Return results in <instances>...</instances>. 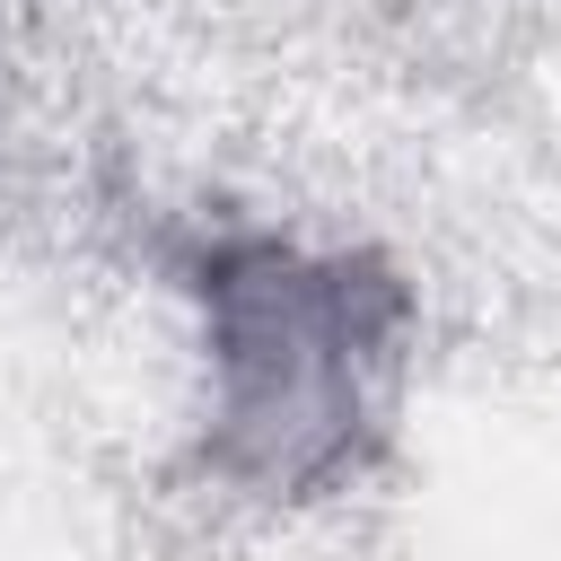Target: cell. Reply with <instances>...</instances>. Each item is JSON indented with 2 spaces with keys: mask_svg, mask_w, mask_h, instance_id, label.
Here are the masks:
<instances>
[{
  "mask_svg": "<svg viewBox=\"0 0 561 561\" xmlns=\"http://www.w3.org/2000/svg\"><path fill=\"white\" fill-rule=\"evenodd\" d=\"M210 298V368H219V438L263 482H316L351 456L368 412V368L386 359L394 289L351 280V263H298L280 245H245L202 272Z\"/></svg>",
  "mask_w": 561,
  "mask_h": 561,
  "instance_id": "obj_1",
  "label": "cell"
}]
</instances>
